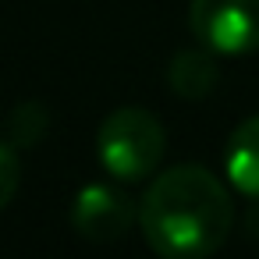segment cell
Instances as JSON below:
<instances>
[{
	"mask_svg": "<svg viewBox=\"0 0 259 259\" xmlns=\"http://www.w3.org/2000/svg\"><path fill=\"white\" fill-rule=\"evenodd\" d=\"M217 82H220V68H217V54L209 47L178 50L174 61L167 64V85L181 100H206L217 89Z\"/></svg>",
	"mask_w": 259,
	"mask_h": 259,
	"instance_id": "8992f818",
	"label": "cell"
},
{
	"mask_svg": "<svg viewBox=\"0 0 259 259\" xmlns=\"http://www.w3.org/2000/svg\"><path fill=\"white\" fill-rule=\"evenodd\" d=\"M139 220V206L128 192L114 185H85L71 202V227L85 241H117Z\"/></svg>",
	"mask_w": 259,
	"mask_h": 259,
	"instance_id": "277c9868",
	"label": "cell"
},
{
	"mask_svg": "<svg viewBox=\"0 0 259 259\" xmlns=\"http://www.w3.org/2000/svg\"><path fill=\"white\" fill-rule=\"evenodd\" d=\"M192 36L224 57L259 50V0H192Z\"/></svg>",
	"mask_w": 259,
	"mask_h": 259,
	"instance_id": "3957f363",
	"label": "cell"
},
{
	"mask_svg": "<svg viewBox=\"0 0 259 259\" xmlns=\"http://www.w3.org/2000/svg\"><path fill=\"white\" fill-rule=\"evenodd\" d=\"M224 174L241 195L259 202V114L231 132L224 146Z\"/></svg>",
	"mask_w": 259,
	"mask_h": 259,
	"instance_id": "5b68a950",
	"label": "cell"
},
{
	"mask_svg": "<svg viewBox=\"0 0 259 259\" xmlns=\"http://www.w3.org/2000/svg\"><path fill=\"white\" fill-rule=\"evenodd\" d=\"M231 224L234 206L224 181L199 163L160 170L139 202L142 238L160 259H209Z\"/></svg>",
	"mask_w": 259,
	"mask_h": 259,
	"instance_id": "6da1fadb",
	"label": "cell"
},
{
	"mask_svg": "<svg viewBox=\"0 0 259 259\" xmlns=\"http://www.w3.org/2000/svg\"><path fill=\"white\" fill-rule=\"evenodd\" d=\"M18 185H22V160H18V149H15L8 139H0V213L11 206Z\"/></svg>",
	"mask_w": 259,
	"mask_h": 259,
	"instance_id": "ba28073f",
	"label": "cell"
},
{
	"mask_svg": "<svg viewBox=\"0 0 259 259\" xmlns=\"http://www.w3.org/2000/svg\"><path fill=\"white\" fill-rule=\"evenodd\" d=\"M96 153L110 178L146 181L156 174L167 153V128L146 107H121L103 117L96 132Z\"/></svg>",
	"mask_w": 259,
	"mask_h": 259,
	"instance_id": "7a4b0ae2",
	"label": "cell"
},
{
	"mask_svg": "<svg viewBox=\"0 0 259 259\" xmlns=\"http://www.w3.org/2000/svg\"><path fill=\"white\" fill-rule=\"evenodd\" d=\"M47 121H50V114L39 107V103H18L11 114H8V142L15 146V149H29L32 142H39L43 139V132H47Z\"/></svg>",
	"mask_w": 259,
	"mask_h": 259,
	"instance_id": "52a82bcc",
	"label": "cell"
}]
</instances>
